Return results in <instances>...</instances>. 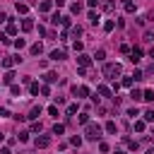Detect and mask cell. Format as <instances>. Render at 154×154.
Masks as SVG:
<instances>
[{
  "mask_svg": "<svg viewBox=\"0 0 154 154\" xmlns=\"http://www.w3.org/2000/svg\"><path fill=\"white\" fill-rule=\"evenodd\" d=\"M84 135L89 140H99L101 137V128L96 125V123H87V128H84Z\"/></svg>",
  "mask_w": 154,
  "mask_h": 154,
  "instance_id": "1",
  "label": "cell"
},
{
  "mask_svg": "<svg viewBox=\"0 0 154 154\" xmlns=\"http://www.w3.org/2000/svg\"><path fill=\"white\" fill-rule=\"evenodd\" d=\"M104 75L111 77V80H116V77L121 75V65H118V63H106V65H104Z\"/></svg>",
  "mask_w": 154,
  "mask_h": 154,
  "instance_id": "2",
  "label": "cell"
},
{
  "mask_svg": "<svg viewBox=\"0 0 154 154\" xmlns=\"http://www.w3.org/2000/svg\"><path fill=\"white\" fill-rule=\"evenodd\" d=\"M34 145L44 149V147H48V145H51V137H48V135H38V137H36V142H34Z\"/></svg>",
  "mask_w": 154,
  "mask_h": 154,
  "instance_id": "3",
  "label": "cell"
},
{
  "mask_svg": "<svg viewBox=\"0 0 154 154\" xmlns=\"http://www.w3.org/2000/svg\"><path fill=\"white\" fill-rule=\"evenodd\" d=\"M77 63H80L82 68H89V65H92V58L84 55V53H80V55H77Z\"/></svg>",
  "mask_w": 154,
  "mask_h": 154,
  "instance_id": "4",
  "label": "cell"
},
{
  "mask_svg": "<svg viewBox=\"0 0 154 154\" xmlns=\"http://www.w3.org/2000/svg\"><path fill=\"white\" fill-rule=\"evenodd\" d=\"M36 5H38V10H41V12H48L53 3H51V0H41V3H36Z\"/></svg>",
  "mask_w": 154,
  "mask_h": 154,
  "instance_id": "5",
  "label": "cell"
},
{
  "mask_svg": "<svg viewBox=\"0 0 154 154\" xmlns=\"http://www.w3.org/2000/svg\"><path fill=\"white\" fill-rule=\"evenodd\" d=\"M130 60H132V63H140V60H142V51H140V48H135L132 55H130Z\"/></svg>",
  "mask_w": 154,
  "mask_h": 154,
  "instance_id": "6",
  "label": "cell"
},
{
  "mask_svg": "<svg viewBox=\"0 0 154 154\" xmlns=\"http://www.w3.org/2000/svg\"><path fill=\"white\" fill-rule=\"evenodd\" d=\"M17 12L19 15H27L29 12V5H24V3H19V0H17Z\"/></svg>",
  "mask_w": 154,
  "mask_h": 154,
  "instance_id": "7",
  "label": "cell"
},
{
  "mask_svg": "<svg viewBox=\"0 0 154 154\" xmlns=\"http://www.w3.org/2000/svg\"><path fill=\"white\" fill-rule=\"evenodd\" d=\"M12 80H15V72H12V70H7V72H5V77H3V82H5V84H12Z\"/></svg>",
  "mask_w": 154,
  "mask_h": 154,
  "instance_id": "8",
  "label": "cell"
},
{
  "mask_svg": "<svg viewBox=\"0 0 154 154\" xmlns=\"http://www.w3.org/2000/svg\"><path fill=\"white\" fill-rule=\"evenodd\" d=\"M130 99H132V101H140V99H142V92H140V89H132V92H130Z\"/></svg>",
  "mask_w": 154,
  "mask_h": 154,
  "instance_id": "9",
  "label": "cell"
},
{
  "mask_svg": "<svg viewBox=\"0 0 154 154\" xmlns=\"http://www.w3.org/2000/svg\"><path fill=\"white\" fill-rule=\"evenodd\" d=\"M51 58H53V60H63V58H65V51H53Z\"/></svg>",
  "mask_w": 154,
  "mask_h": 154,
  "instance_id": "10",
  "label": "cell"
},
{
  "mask_svg": "<svg viewBox=\"0 0 154 154\" xmlns=\"http://www.w3.org/2000/svg\"><path fill=\"white\" fill-rule=\"evenodd\" d=\"M70 12H72V15H80V12H82V5H80V3H72V5H70Z\"/></svg>",
  "mask_w": 154,
  "mask_h": 154,
  "instance_id": "11",
  "label": "cell"
},
{
  "mask_svg": "<svg viewBox=\"0 0 154 154\" xmlns=\"http://www.w3.org/2000/svg\"><path fill=\"white\" fill-rule=\"evenodd\" d=\"M63 132H65V125H60V123L53 125V135H63Z\"/></svg>",
  "mask_w": 154,
  "mask_h": 154,
  "instance_id": "12",
  "label": "cell"
},
{
  "mask_svg": "<svg viewBox=\"0 0 154 154\" xmlns=\"http://www.w3.org/2000/svg\"><path fill=\"white\" fill-rule=\"evenodd\" d=\"M142 99H145V101H154V92H152V89L142 92Z\"/></svg>",
  "mask_w": 154,
  "mask_h": 154,
  "instance_id": "13",
  "label": "cell"
},
{
  "mask_svg": "<svg viewBox=\"0 0 154 154\" xmlns=\"http://www.w3.org/2000/svg\"><path fill=\"white\" fill-rule=\"evenodd\" d=\"M22 29H24V31H31V29H34V22H31V19H24V22H22Z\"/></svg>",
  "mask_w": 154,
  "mask_h": 154,
  "instance_id": "14",
  "label": "cell"
},
{
  "mask_svg": "<svg viewBox=\"0 0 154 154\" xmlns=\"http://www.w3.org/2000/svg\"><path fill=\"white\" fill-rule=\"evenodd\" d=\"M10 94L12 96H22V89H19L17 84H10Z\"/></svg>",
  "mask_w": 154,
  "mask_h": 154,
  "instance_id": "15",
  "label": "cell"
},
{
  "mask_svg": "<svg viewBox=\"0 0 154 154\" xmlns=\"http://www.w3.org/2000/svg\"><path fill=\"white\" fill-rule=\"evenodd\" d=\"M96 92H99L101 96H111V89H108L106 84H101V87H99V89H96Z\"/></svg>",
  "mask_w": 154,
  "mask_h": 154,
  "instance_id": "16",
  "label": "cell"
},
{
  "mask_svg": "<svg viewBox=\"0 0 154 154\" xmlns=\"http://www.w3.org/2000/svg\"><path fill=\"white\" fill-rule=\"evenodd\" d=\"M38 116H41V106H34L31 113H29V118H38Z\"/></svg>",
  "mask_w": 154,
  "mask_h": 154,
  "instance_id": "17",
  "label": "cell"
},
{
  "mask_svg": "<svg viewBox=\"0 0 154 154\" xmlns=\"http://www.w3.org/2000/svg\"><path fill=\"white\" fill-rule=\"evenodd\" d=\"M41 51H44V46H41V44H34V46H31V55H38Z\"/></svg>",
  "mask_w": 154,
  "mask_h": 154,
  "instance_id": "18",
  "label": "cell"
},
{
  "mask_svg": "<svg viewBox=\"0 0 154 154\" xmlns=\"http://www.w3.org/2000/svg\"><path fill=\"white\" fill-rule=\"evenodd\" d=\"M51 22H53V24H63V15H58V12H55V15L51 17Z\"/></svg>",
  "mask_w": 154,
  "mask_h": 154,
  "instance_id": "19",
  "label": "cell"
},
{
  "mask_svg": "<svg viewBox=\"0 0 154 154\" xmlns=\"http://www.w3.org/2000/svg\"><path fill=\"white\" fill-rule=\"evenodd\" d=\"M116 130H118V128H116V123H113V121H108V123H106V132H111V135H113Z\"/></svg>",
  "mask_w": 154,
  "mask_h": 154,
  "instance_id": "20",
  "label": "cell"
},
{
  "mask_svg": "<svg viewBox=\"0 0 154 154\" xmlns=\"http://www.w3.org/2000/svg\"><path fill=\"white\" fill-rule=\"evenodd\" d=\"M89 22H92V24H99V15H96L94 10L89 12Z\"/></svg>",
  "mask_w": 154,
  "mask_h": 154,
  "instance_id": "21",
  "label": "cell"
},
{
  "mask_svg": "<svg viewBox=\"0 0 154 154\" xmlns=\"http://www.w3.org/2000/svg\"><path fill=\"white\" fill-rule=\"evenodd\" d=\"M7 34H10V36H15V34H17V24H15V22H10V24H7Z\"/></svg>",
  "mask_w": 154,
  "mask_h": 154,
  "instance_id": "22",
  "label": "cell"
},
{
  "mask_svg": "<svg viewBox=\"0 0 154 154\" xmlns=\"http://www.w3.org/2000/svg\"><path fill=\"white\" fill-rule=\"evenodd\" d=\"M44 80H46V82H58V75H55V72H48Z\"/></svg>",
  "mask_w": 154,
  "mask_h": 154,
  "instance_id": "23",
  "label": "cell"
},
{
  "mask_svg": "<svg viewBox=\"0 0 154 154\" xmlns=\"http://www.w3.org/2000/svg\"><path fill=\"white\" fill-rule=\"evenodd\" d=\"M15 65V58H3V68H12Z\"/></svg>",
  "mask_w": 154,
  "mask_h": 154,
  "instance_id": "24",
  "label": "cell"
},
{
  "mask_svg": "<svg viewBox=\"0 0 154 154\" xmlns=\"http://www.w3.org/2000/svg\"><path fill=\"white\" fill-rule=\"evenodd\" d=\"M145 121L154 123V111H152V108H149V111H145Z\"/></svg>",
  "mask_w": 154,
  "mask_h": 154,
  "instance_id": "25",
  "label": "cell"
},
{
  "mask_svg": "<svg viewBox=\"0 0 154 154\" xmlns=\"http://www.w3.org/2000/svg\"><path fill=\"white\" fill-rule=\"evenodd\" d=\"M94 58H96V60H104V58H106V51H104V48H99V51H96V55H94Z\"/></svg>",
  "mask_w": 154,
  "mask_h": 154,
  "instance_id": "26",
  "label": "cell"
},
{
  "mask_svg": "<svg viewBox=\"0 0 154 154\" xmlns=\"http://www.w3.org/2000/svg\"><path fill=\"white\" fill-rule=\"evenodd\" d=\"M77 121H80L82 125H87V123H89V113H82V116H80V118H77Z\"/></svg>",
  "mask_w": 154,
  "mask_h": 154,
  "instance_id": "27",
  "label": "cell"
},
{
  "mask_svg": "<svg viewBox=\"0 0 154 154\" xmlns=\"http://www.w3.org/2000/svg\"><path fill=\"white\" fill-rule=\"evenodd\" d=\"M104 10H106V12H113V10H116V5L108 0V3H104Z\"/></svg>",
  "mask_w": 154,
  "mask_h": 154,
  "instance_id": "28",
  "label": "cell"
},
{
  "mask_svg": "<svg viewBox=\"0 0 154 154\" xmlns=\"http://www.w3.org/2000/svg\"><path fill=\"white\" fill-rule=\"evenodd\" d=\"M29 92L36 96V94H38V84H36V82H31V84H29Z\"/></svg>",
  "mask_w": 154,
  "mask_h": 154,
  "instance_id": "29",
  "label": "cell"
},
{
  "mask_svg": "<svg viewBox=\"0 0 154 154\" xmlns=\"http://www.w3.org/2000/svg\"><path fill=\"white\" fill-rule=\"evenodd\" d=\"M75 113H77V104H70L68 106V116H75Z\"/></svg>",
  "mask_w": 154,
  "mask_h": 154,
  "instance_id": "30",
  "label": "cell"
},
{
  "mask_svg": "<svg viewBox=\"0 0 154 154\" xmlns=\"http://www.w3.org/2000/svg\"><path fill=\"white\" fill-rule=\"evenodd\" d=\"M24 46H27L24 38H17V41H15V48H24Z\"/></svg>",
  "mask_w": 154,
  "mask_h": 154,
  "instance_id": "31",
  "label": "cell"
},
{
  "mask_svg": "<svg viewBox=\"0 0 154 154\" xmlns=\"http://www.w3.org/2000/svg\"><path fill=\"white\" fill-rule=\"evenodd\" d=\"M75 51L82 53V51H84V44H82V41H75Z\"/></svg>",
  "mask_w": 154,
  "mask_h": 154,
  "instance_id": "32",
  "label": "cell"
},
{
  "mask_svg": "<svg viewBox=\"0 0 154 154\" xmlns=\"http://www.w3.org/2000/svg\"><path fill=\"white\" fill-rule=\"evenodd\" d=\"M132 82H135L132 77H123V87H132Z\"/></svg>",
  "mask_w": 154,
  "mask_h": 154,
  "instance_id": "33",
  "label": "cell"
},
{
  "mask_svg": "<svg viewBox=\"0 0 154 154\" xmlns=\"http://www.w3.org/2000/svg\"><path fill=\"white\" fill-rule=\"evenodd\" d=\"M135 130L142 132V130H145V123H142V121H135Z\"/></svg>",
  "mask_w": 154,
  "mask_h": 154,
  "instance_id": "34",
  "label": "cell"
},
{
  "mask_svg": "<svg viewBox=\"0 0 154 154\" xmlns=\"http://www.w3.org/2000/svg\"><path fill=\"white\" fill-rule=\"evenodd\" d=\"M70 145H75V147H80V145H82V137H70Z\"/></svg>",
  "mask_w": 154,
  "mask_h": 154,
  "instance_id": "35",
  "label": "cell"
},
{
  "mask_svg": "<svg viewBox=\"0 0 154 154\" xmlns=\"http://www.w3.org/2000/svg\"><path fill=\"white\" fill-rule=\"evenodd\" d=\"M125 12H135V5L130 3V0H125Z\"/></svg>",
  "mask_w": 154,
  "mask_h": 154,
  "instance_id": "36",
  "label": "cell"
},
{
  "mask_svg": "<svg viewBox=\"0 0 154 154\" xmlns=\"http://www.w3.org/2000/svg\"><path fill=\"white\" fill-rule=\"evenodd\" d=\"M29 140V132H19V142H27Z\"/></svg>",
  "mask_w": 154,
  "mask_h": 154,
  "instance_id": "37",
  "label": "cell"
},
{
  "mask_svg": "<svg viewBox=\"0 0 154 154\" xmlns=\"http://www.w3.org/2000/svg\"><path fill=\"white\" fill-rule=\"evenodd\" d=\"M0 118H10V111L7 108H0Z\"/></svg>",
  "mask_w": 154,
  "mask_h": 154,
  "instance_id": "38",
  "label": "cell"
},
{
  "mask_svg": "<svg viewBox=\"0 0 154 154\" xmlns=\"http://www.w3.org/2000/svg\"><path fill=\"white\" fill-rule=\"evenodd\" d=\"M128 116H130V118H137L140 113H137V108H130V111H128Z\"/></svg>",
  "mask_w": 154,
  "mask_h": 154,
  "instance_id": "39",
  "label": "cell"
},
{
  "mask_svg": "<svg viewBox=\"0 0 154 154\" xmlns=\"http://www.w3.org/2000/svg\"><path fill=\"white\" fill-rule=\"evenodd\" d=\"M3 22H7V15H5V12H0V24H3Z\"/></svg>",
  "mask_w": 154,
  "mask_h": 154,
  "instance_id": "40",
  "label": "cell"
},
{
  "mask_svg": "<svg viewBox=\"0 0 154 154\" xmlns=\"http://www.w3.org/2000/svg\"><path fill=\"white\" fill-rule=\"evenodd\" d=\"M87 3H89V7H96V5H99V0H87Z\"/></svg>",
  "mask_w": 154,
  "mask_h": 154,
  "instance_id": "41",
  "label": "cell"
},
{
  "mask_svg": "<svg viewBox=\"0 0 154 154\" xmlns=\"http://www.w3.org/2000/svg\"><path fill=\"white\" fill-rule=\"evenodd\" d=\"M0 154H12V152H10V149H7V147H5V149H3V152H0Z\"/></svg>",
  "mask_w": 154,
  "mask_h": 154,
  "instance_id": "42",
  "label": "cell"
},
{
  "mask_svg": "<svg viewBox=\"0 0 154 154\" xmlns=\"http://www.w3.org/2000/svg\"><path fill=\"white\" fill-rule=\"evenodd\" d=\"M149 19H154V10H152V12H149Z\"/></svg>",
  "mask_w": 154,
  "mask_h": 154,
  "instance_id": "43",
  "label": "cell"
},
{
  "mask_svg": "<svg viewBox=\"0 0 154 154\" xmlns=\"http://www.w3.org/2000/svg\"><path fill=\"white\" fill-rule=\"evenodd\" d=\"M147 154H154V147H152V149H147Z\"/></svg>",
  "mask_w": 154,
  "mask_h": 154,
  "instance_id": "44",
  "label": "cell"
},
{
  "mask_svg": "<svg viewBox=\"0 0 154 154\" xmlns=\"http://www.w3.org/2000/svg\"><path fill=\"white\" fill-rule=\"evenodd\" d=\"M149 55H152V58H154V48H152V51H149Z\"/></svg>",
  "mask_w": 154,
  "mask_h": 154,
  "instance_id": "45",
  "label": "cell"
},
{
  "mask_svg": "<svg viewBox=\"0 0 154 154\" xmlns=\"http://www.w3.org/2000/svg\"><path fill=\"white\" fill-rule=\"evenodd\" d=\"M116 154H125V152H116Z\"/></svg>",
  "mask_w": 154,
  "mask_h": 154,
  "instance_id": "46",
  "label": "cell"
}]
</instances>
